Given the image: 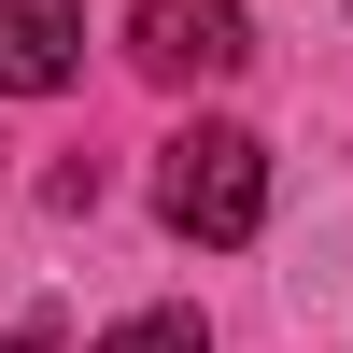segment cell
Masks as SVG:
<instances>
[{
	"label": "cell",
	"mask_w": 353,
	"mask_h": 353,
	"mask_svg": "<svg viewBox=\"0 0 353 353\" xmlns=\"http://www.w3.org/2000/svg\"><path fill=\"white\" fill-rule=\"evenodd\" d=\"M156 212L184 226V241H254L269 226V141H241V128H184L170 141V170H156Z\"/></svg>",
	"instance_id": "1"
},
{
	"label": "cell",
	"mask_w": 353,
	"mask_h": 353,
	"mask_svg": "<svg viewBox=\"0 0 353 353\" xmlns=\"http://www.w3.org/2000/svg\"><path fill=\"white\" fill-rule=\"evenodd\" d=\"M254 57V14L241 0H141V71H241Z\"/></svg>",
	"instance_id": "2"
},
{
	"label": "cell",
	"mask_w": 353,
	"mask_h": 353,
	"mask_svg": "<svg viewBox=\"0 0 353 353\" xmlns=\"http://www.w3.org/2000/svg\"><path fill=\"white\" fill-rule=\"evenodd\" d=\"M85 71V14L71 0H0V99H57Z\"/></svg>",
	"instance_id": "3"
},
{
	"label": "cell",
	"mask_w": 353,
	"mask_h": 353,
	"mask_svg": "<svg viewBox=\"0 0 353 353\" xmlns=\"http://www.w3.org/2000/svg\"><path fill=\"white\" fill-rule=\"evenodd\" d=\"M99 353H212V339H198V311H141V325H113Z\"/></svg>",
	"instance_id": "4"
},
{
	"label": "cell",
	"mask_w": 353,
	"mask_h": 353,
	"mask_svg": "<svg viewBox=\"0 0 353 353\" xmlns=\"http://www.w3.org/2000/svg\"><path fill=\"white\" fill-rule=\"evenodd\" d=\"M0 353H57V339H43V325H14V339H0Z\"/></svg>",
	"instance_id": "5"
}]
</instances>
